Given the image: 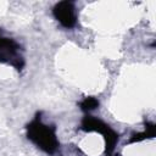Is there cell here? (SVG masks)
Instances as JSON below:
<instances>
[{
    "label": "cell",
    "mask_w": 156,
    "mask_h": 156,
    "mask_svg": "<svg viewBox=\"0 0 156 156\" xmlns=\"http://www.w3.org/2000/svg\"><path fill=\"white\" fill-rule=\"evenodd\" d=\"M27 136L46 154L51 155L57 150L58 140L56 136L55 127L43 123L39 117H35L27 126Z\"/></svg>",
    "instance_id": "6da1fadb"
},
{
    "label": "cell",
    "mask_w": 156,
    "mask_h": 156,
    "mask_svg": "<svg viewBox=\"0 0 156 156\" xmlns=\"http://www.w3.org/2000/svg\"><path fill=\"white\" fill-rule=\"evenodd\" d=\"M80 128L85 132H99L100 134H102L105 139V145H106V154L111 156L118 141V134L111 127H108L106 123H104L102 121L93 116H85L82 121Z\"/></svg>",
    "instance_id": "7a4b0ae2"
},
{
    "label": "cell",
    "mask_w": 156,
    "mask_h": 156,
    "mask_svg": "<svg viewBox=\"0 0 156 156\" xmlns=\"http://www.w3.org/2000/svg\"><path fill=\"white\" fill-rule=\"evenodd\" d=\"M0 62L11 65L17 71H21L24 66L20 44L13 39L2 35H0Z\"/></svg>",
    "instance_id": "3957f363"
},
{
    "label": "cell",
    "mask_w": 156,
    "mask_h": 156,
    "mask_svg": "<svg viewBox=\"0 0 156 156\" xmlns=\"http://www.w3.org/2000/svg\"><path fill=\"white\" fill-rule=\"evenodd\" d=\"M52 13L55 18L60 22V24L65 28H72L76 26L77 16H76V9L74 4L71 1H61L55 5Z\"/></svg>",
    "instance_id": "277c9868"
},
{
    "label": "cell",
    "mask_w": 156,
    "mask_h": 156,
    "mask_svg": "<svg viewBox=\"0 0 156 156\" xmlns=\"http://www.w3.org/2000/svg\"><path fill=\"white\" fill-rule=\"evenodd\" d=\"M99 106V101L98 99L90 96V98H85L82 102H80V108L84 111V112H89L94 108H96Z\"/></svg>",
    "instance_id": "5b68a950"
}]
</instances>
